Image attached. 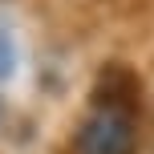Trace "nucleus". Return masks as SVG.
<instances>
[{"label":"nucleus","mask_w":154,"mask_h":154,"mask_svg":"<svg viewBox=\"0 0 154 154\" xmlns=\"http://www.w3.org/2000/svg\"><path fill=\"white\" fill-rule=\"evenodd\" d=\"M73 154H138V126L130 106L93 101L89 118L73 130Z\"/></svg>","instance_id":"f257e3e1"},{"label":"nucleus","mask_w":154,"mask_h":154,"mask_svg":"<svg viewBox=\"0 0 154 154\" xmlns=\"http://www.w3.org/2000/svg\"><path fill=\"white\" fill-rule=\"evenodd\" d=\"M12 65H16V53H12V41L0 32V81H4L8 73H12Z\"/></svg>","instance_id":"f03ea898"}]
</instances>
